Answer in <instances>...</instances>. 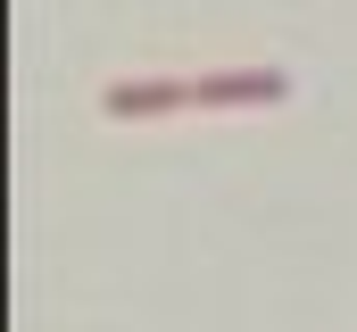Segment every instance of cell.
Wrapping results in <instances>:
<instances>
[{"mask_svg": "<svg viewBox=\"0 0 357 332\" xmlns=\"http://www.w3.org/2000/svg\"><path fill=\"white\" fill-rule=\"evenodd\" d=\"M175 108H191V75H116L100 91V116H116V125L175 116Z\"/></svg>", "mask_w": 357, "mask_h": 332, "instance_id": "6da1fadb", "label": "cell"}, {"mask_svg": "<svg viewBox=\"0 0 357 332\" xmlns=\"http://www.w3.org/2000/svg\"><path fill=\"white\" fill-rule=\"evenodd\" d=\"M282 91H291L282 67H199L191 108H258V100H282Z\"/></svg>", "mask_w": 357, "mask_h": 332, "instance_id": "7a4b0ae2", "label": "cell"}]
</instances>
